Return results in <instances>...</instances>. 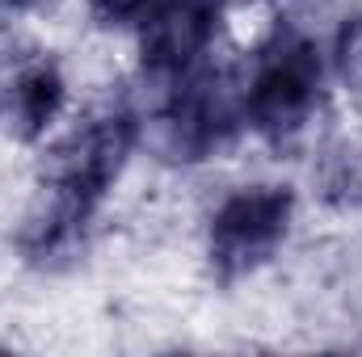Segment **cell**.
I'll use <instances>...</instances> for the list:
<instances>
[{"label": "cell", "instance_id": "cell-1", "mask_svg": "<svg viewBox=\"0 0 362 357\" xmlns=\"http://www.w3.org/2000/svg\"><path fill=\"white\" fill-rule=\"evenodd\" d=\"M320 89H325V63L316 42L295 30H278L253 55L249 76L240 80L245 122L270 143H286L312 122Z\"/></svg>", "mask_w": 362, "mask_h": 357}, {"label": "cell", "instance_id": "cell-2", "mask_svg": "<svg viewBox=\"0 0 362 357\" xmlns=\"http://www.w3.org/2000/svg\"><path fill=\"white\" fill-rule=\"evenodd\" d=\"M165 89L169 97L148 114V139L165 160H206L245 122V97L228 72H189Z\"/></svg>", "mask_w": 362, "mask_h": 357}, {"label": "cell", "instance_id": "cell-3", "mask_svg": "<svg viewBox=\"0 0 362 357\" xmlns=\"http://www.w3.org/2000/svg\"><path fill=\"white\" fill-rule=\"evenodd\" d=\"M295 219V193L286 185H245L228 193L206 231L211 269L223 282H236L253 269H262L282 248Z\"/></svg>", "mask_w": 362, "mask_h": 357}, {"label": "cell", "instance_id": "cell-4", "mask_svg": "<svg viewBox=\"0 0 362 357\" xmlns=\"http://www.w3.org/2000/svg\"><path fill=\"white\" fill-rule=\"evenodd\" d=\"M139 139V118L122 105H110L101 114L85 118L47 160V185L51 193L76 202L81 210H97L105 189L118 181L131 147Z\"/></svg>", "mask_w": 362, "mask_h": 357}, {"label": "cell", "instance_id": "cell-5", "mask_svg": "<svg viewBox=\"0 0 362 357\" xmlns=\"http://www.w3.org/2000/svg\"><path fill=\"white\" fill-rule=\"evenodd\" d=\"M139 59L152 80H181L206 55L219 30L215 0H160L139 21Z\"/></svg>", "mask_w": 362, "mask_h": 357}, {"label": "cell", "instance_id": "cell-6", "mask_svg": "<svg viewBox=\"0 0 362 357\" xmlns=\"http://www.w3.org/2000/svg\"><path fill=\"white\" fill-rule=\"evenodd\" d=\"M64 72L51 59H30L13 72L8 89H4V118L8 131L25 143H34L38 135H47V126L59 118L64 109Z\"/></svg>", "mask_w": 362, "mask_h": 357}, {"label": "cell", "instance_id": "cell-7", "mask_svg": "<svg viewBox=\"0 0 362 357\" xmlns=\"http://www.w3.org/2000/svg\"><path fill=\"white\" fill-rule=\"evenodd\" d=\"M320 193L333 206H362V152L341 143L320 164Z\"/></svg>", "mask_w": 362, "mask_h": 357}, {"label": "cell", "instance_id": "cell-8", "mask_svg": "<svg viewBox=\"0 0 362 357\" xmlns=\"http://www.w3.org/2000/svg\"><path fill=\"white\" fill-rule=\"evenodd\" d=\"M337 68H341L346 85L362 92V13L346 21V30L337 38Z\"/></svg>", "mask_w": 362, "mask_h": 357}, {"label": "cell", "instance_id": "cell-9", "mask_svg": "<svg viewBox=\"0 0 362 357\" xmlns=\"http://www.w3.org/2000/svg\"><path fill=\"white\" fill-rule=\"evenodd\" d=\"M160 0H89V13L97 25H135L144 21Z\"/></svg>", "mask_w": 362, "mask_h": 357}, {"label": "cell", "instance_id": "cell-10", "mask_svg": "<svg viewBox=\"0 0 362 357\" xmlns=\"http://www.w3.org/2000/svg\"><path fill=\"white\" fill-rule=\"evenodd\" d=\"M8 8H42V4H51V0H4Z\"/></svg>", "mask_w": 362, "mask_h": 357}]
</instances>
